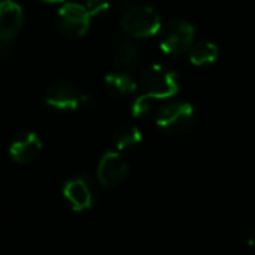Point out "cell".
<instances>
[{
	"label": "cell",
	"instance_id": "cell-1",
	"mask_svg": "<svg viewBox=\"0 0 255 255\" xmlns=\"http://www.w3.org/2000/svg\"><path fill=\"white\" fill-rule=\"evenodd\" d=\"M122 29L128 36L135 39L152 38L161 32L162 21L156 9L141 3L126 9L122 17Z\"/></svg>",
	"mask_w": 255,
	"mask_h": 255
},
{
	"label": "cell",
	"instance_id": "cell-2",
	"mask_svg": "<svg viewBox=\"0 0 255 255\" xmlns=\"http://www.w3.org/2000/svg\"><path fill=\"white\" fill-rule=\"evenodd\" d=\"M138 84L143 93L155 99H170L179 92L176 72L158 63L150 65L143 71Z\"/></svg>",
	"mask_w": 255,
	"mask_h": 255
},
{
	"label": "cell",
	"instance_id": "cell-3",
	"mask_svg": "<svg viewBox=\"0 0 255 255\" xmlns=\"http://www.w3.org/2000/svg\"><path fill=\"white\" fill-rule=\"evenodd\" d=\"M195 42V27L183 20L173 18L161 29L159 45L165 54L180 56L191 50Z\"/></svg>",
	"mask_w": 255,
	"mask_h": 255
},
{
	"label": "cell",
	"instance_id": "cell-4",
	"mask_svg": "<svg viewBox=\"0 0 255 255\" xmlns=\"http://www.w3.org/2000/svg\"><path fill=\"white\" fill-rule=\"evenodd\" d=\"M195 117L194 107L186 101H171L162 105L156 114V125L168 135L186 132Z\"/></svg>",
	"mask_w": 255,
	"mask_h": 255
},
{
	"label": "cell",
	"instance_id": "cell-5",
	"mask_svg": "<svg viewBox=\"0 0 255 255\" xmlns=\"http://www.w3.org/2000/svg\"><path fill=\"white\" fill-rule=\"evenodd\" d=\"M59 29L68 38H81L87 35L92 24V14L84 5L65 2L57 12Z\"/></svg>",
	"mask_w": 255,
	"mask_h": 255
},
{
	"label": "cell",
	"instance_id": "cell-6",
	"mask_svg": "<svg viewBox=\"0 0 255 255\" xmlns=\"http://www.w3.org/2000/svg\"><path fill=\"white\" fill-rule=\"evenodd\" d=\"M45 102L57 111H75L89 102V96L68 81H56L47 87Z\"/></svg>",
	"mask_w": 255,
	"mask_h": 255
},
{
	"label": "cell",
	"instance_id": "cell-7",
	"mask_svg": "<svg viewBox=\"0 0 255 255\" xmlns=\"http://www.w3.org/2000/svg\"><path fill=\"white\" fill-rule=\"evenodd\" d=\"M129 165L119 152H105L98 164V179L102 186L114 188L125 180Z\"/></svg>",
	"mask_w": 255,
	"mask_h": 255
},
{
	"label": "cell",
	"instance_id": "cell-8",
	"mask_svg": "<svg viewBox=\"0 0 255 255\" xmlns=\"http://www.w3.org/2000/svg\"><path fill=\"white\" fill-rule=\"evenodd\" d=\"M63 195L75 212L90 209L95 201L93 185L86 176H77L69 179L63 186Z\"/></svg>",
	"mask_w": 255,
	"mask_h": 255
},
{
	"label": "cell",
	"instance_id": "cell-9",
	"mask_svg": "<svg viewBox=\"0 0 255 255\" xmlns=\"http://www.w3.org/2000/svg\"><path fill=\"white\" fill-rule=\"evenodd\" d=\"M23 8L14 0L0 2V41L9 44L21 30L23 26Z\"/></svg>",
	"mask_w": 255,
	"mask_h": 255
},
{
	"label": "cell",
	"instance_id": "cell-10",
	"mask_svg": "<svg viewBox=\"0 0 255 255\" xmlns=\"http://www.w3.org/2000/svg\"><path fill=\"white\" fill-rule=\"evenodd\" d=\"M42 152V141L35 132H26L20 135L9 146L11 158L18 164H29L35 161Z\"/></svg>",
	"mask_w": 255,
	"mask_h": 255
},
{
	"label": "cell",
	"instance_id": "cell-11",
	"mask_svg": "<svg viewBox=\"0 0 255 255\" xmlns=\"http://www.w3.org/2000/svg\"><path fill=\"white\" fill-rule=\"evenodd\" d=\"M113 59L122 69H132L140 65L143 54L140 47L132 41H119L113 48Z\"/></svg>",
	"mask_w": 255,
	"mask_h": 255
},
{
	"label": "cell",
	"instance_id": "cell-12",
	"mask_svg": "<svg viewBox=\"0 0 255 255\" xmlns=\"http://www.w3.org/2000/svg\"><path fill=\"white\" fill-rule=\"evenodd\" d=\"M188 56L194 66L201 68V66H207L216 62V59L219 57V48L212 41L203 39V41L194 42V45L188 51Z\"/></svg>",
	"mask_w": 255,
	"mask_h": 255
},
{
	"label": "cell",
	"instance_id": "cell-13",
	"mask_svg": "<svg viewBox=\"0 0 255 255\" xmlns=\"http://www.w3.org/2000/svg\"><path fill=\"white\" fill-rule=\"evenodd\" d=\"M104 81H105L107 89L113 95H116V96H129L140 86L135 81V78L132 75H129L128 72H111V74H107Z\"/></svg>",
	"mask_w": 255,
	"mask_h": 255
},
{
	"label": "cell",
	"instance_id": "cell-14",
	"mask_svg": "<svg viewBox=\"0 0 255 255\" xmlns=\"http://www.w3.org/2000/svg\"><path fill=\"white\" fill-rule=\"evenodd\" d=\"M143 140L140 128L131 123H125L120 125L113 137L114 146L117 147V150H128V149H134L137 147Z\"/></svg>",
	"mask_w": 255,
	"mask_h": 255
},
{
	"label": "cell",
	"instance_id": "cell-15",
	"mask_svg": "<svg viewBox=\"0 0 255 255\" xmlns=\"http://www.w3.org/2000/svg\"><path fill=\"white\" fill-rule=\"evenodd\" d=\"M153 99L152 96L143 93L140 96H137L132 102V107H131V113L135 119H141V117H146L152 113L153 110Z\"/></svg>",
	"mask_w": 255,
	"mask_h": 255
},
{
	"label": "cell",
	"instance_id": "cell-16",
	"mask_svg": "<svg viewBox=\"0 0 255 255\" xmlns=\"http://www.w3.org/2000/svg\"><path fill=\"white\" fill-rule=\"evenodd\" d=\"M84 6L92 14V17L102 15L110 9V0H84Z\"/></svg>",
	"mask_w": 255,
	"mask_h": 255
},
{
	"label": "cell",
	"instance_id": "cell-17",
	"mask_svg": "<svg viewBox=\"0 0 255 255\" xmlns=\"http://www.w3.org/2000/svg\"><path fill=\"white\" fill-rule=\"evenodd\" d=\"M120 6H126V8H132L135 5H141L143 0H117Z\"/></svg>",
	"mask_w": 255,
	"mask_h": 255
},
{
	"label": "cell",
	"instance_id": "cell-18",
	"mask_svg": "<svg viewBox=\"0 0 255 255\" xmlns=\"http://www.w3.org/2000/svg\"><path fill=\"white\" fill-rule=\"evenodd\" d=\"M41 2H44V3H51V5H54V3H65L66 0H41Z\"/></svg>",
	"mask_w": 255,
	"mask_h": 255
}]
</instances>
